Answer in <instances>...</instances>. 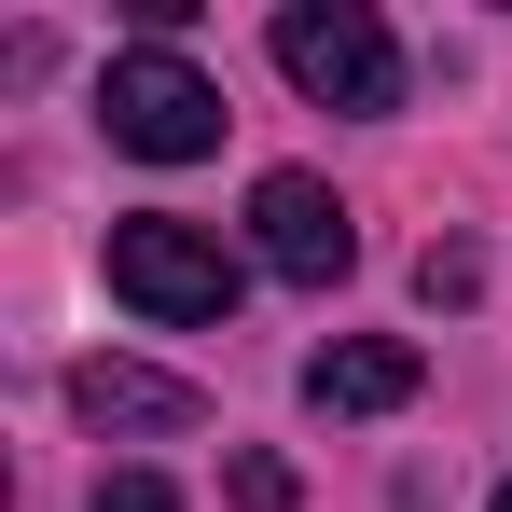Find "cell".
Here are the masks:
<instances>
[{
	"label": "cell",
	"instance_id": "obj_9",
	"mask_svg": "<svg viewBox=\"0 0 512 512\" xmlns=\"http://www.w3.org/2000/svg\"><path fill=\"white\" fill-rule=\"evenodd\" d=\"M236 499H250V512H291V471H277V457H236Z\"/></svg>",
	"mask_w": 512,
	"mask_h": 512
},
{
	"label": "cell",
	"instance_id": "obj_3",
	"mask_svg": "<svg viewBox=\"0 0 512 512\" xmlns=\"http://www.w3.org/2000/svg\"><path fill=\"white\" fill-rule=\"evenodd\" d=\"M111 291L139 319L194 333V319H236V250L194 236V222H167V208H139V222H111Z\"/></svg>",
	"mask_w": 512,
	"mask_h": 512
},
{
	"label": "cell",
	"instance_id": "obj_6",
	"mask_svg": "<svg viewBox=\"0 0 512 512\" xmlns=\"http://www.w3.org/2000/svg\"><path fill=\"white\" fill-rule=\"evenodd\" d=\"M70 416L84 429H194L208 402H194L180 374H153V360H84V374H70Z\"/></svg>",
	"mask_w": 512,
	"mask_h": 512
},
{
	"label": "cell",
	"instance_id": "obj_5",
	"mask_svg": "<svg viewBox=\"0 0 512 512\" xmlns=\"http://www.w3.org/2000/svg\"><path fill=\"white\" fill-rule=\"evenodd\" d=\"M305 402L319 416H388V402H416V346L402 333H346L305 360Z\"/></svg>",
	"mask_w": 512,
	"mask_h": 512
},
{
	"label": "cell",
	"instance_id": "obj_10",
	"mask_svg": "<svg viewBox=\"0 0 512 512\" xmlns=\"http://www.w3.org/2000/svg\"><path fill=\"white\" fill-rule=\"evenodd\" d=\"M499 512H512V485H499Z\"/></svg>",
	"mask_w": 512,
	"mask_h": 512
},
{
	"label": "cell",
	"instance_id": "obj_7",
	"mask_svg": "<svg viewBox=\"0 0 512 512\" xmlns=\"http://www.w3.org/2000/svg\"><path fill=\"white\" fill-rule=\"evenodd\" d=\"M416 291H429V305H471V291H485V250H429Z\"/></svg>",
	"mask_w": 512,
	"mask_h": 512
},
{
	"label": "cell",
	"instance_id": "obj_4",
	"mask_svg": "<svg viewBox=\"0 0 512 512\" xmlns=\"http://www.w3.org/2000/svg\"><path fill=\"white\" fill-rule=\"evenodd\" d=\"M250 250L277 263V277H291V291H333L346 263H360V222H346V194L319 167H277L250 194Z\"/></svg>",
	"mask_w": 512,
	"mask_h": 512
},
{
	"label": "cell",
	"instance_id": "obj_1",
	"mask_svg": "<svg viewBox=\"0 0 512 512\" xmlns=\"http://www.w3.org/2000/svg\"><path fill=\"white\" fill-rule=\"evenodd\" d=\"M97 125H111V153H139V167H194V153H222V84H208L194 56H167V42H139V56H111Z\"/></svg>",
	"mask_w": 512,
	"mask_h": 512
},
{
	"label": "cell",
	"instance_id": "obj_8",
	"mask_svg": "<svg viewBox=\"0 0 512 512\" xmlns=\"http://www.w3.org/2000/svg\"><path fill=\"white\" fill-rule=\"evenodd\" d=\"M97 512H180V485H167V471H111V485H97Z\"/></svg>",
	"mask_w": 512,
	"mask_h": 512
},
{
	"label": "cell",
	"instance_id": "obj_2",
	"mask_svg": "<svg viewBox=\"0 0 512 512\" xmlns=\"http://www.w3.org/2000/svg\"><path fill=\"white\" fill-rule=\"evenodd\" d=\"M277 70L319 97V111H402V42L360 0H291L277 14Z\"/></svg>",
	"mask_w": 512,
	"mask_h": 512
}]
</instances>
